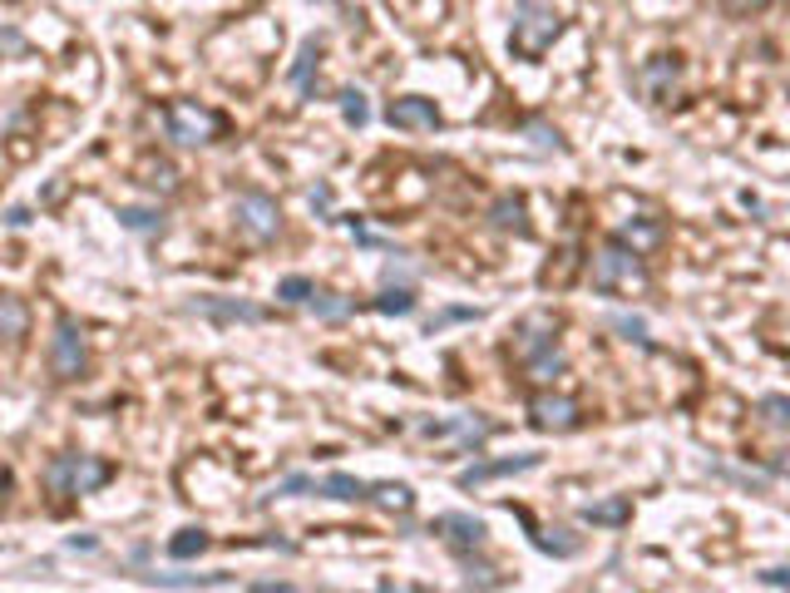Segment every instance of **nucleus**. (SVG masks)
I'll return each instance as SVG.
<instances>
[{
  "mask_svg": "<svg viewBox=\"0 0 790 593\" xmlns=\"http://www.w3.org/2000/svg\"><path fill=\"white\" fill-rule=\"evenodd\" d=\"M114 465L99 455H54L45 465V490L50 495H95L99 485H109Z\"/></svg>",
  "mask_w": 790,
  "mask_h": 593,
  "instance_id": "2",
  "label": "nucleus"
},
{
  "mask_svg": "<svg viewBox=\"0 0 790 593\" xmlns=\"http://www.w3.org/2000/svg\"><path fill=\"white\" fill-rule=\"evenodd\" d=\"M119 223L134 227V233H159L163 213H159V208H119Z\"/></svg>",
  "mask_w": 790,
  "mask_h": 593,
  "instance_id": "24",
  "label": "nucleus"
},
{
  "mask_svg": "<svg viewBox=\"0 0 790 593\" xmlns=\"http://www.w3.org/2000/svg\"><path fill=\"white\" fill-rule=\"evenodd\" d=\"M233 218H237V227H243L252 243H272V237L282 233V208H277V198H268V194H237V203H233Z\"/></svg>",
  "mask_w": 790,
  "mask_h": 593,
  "instance_id": "5",
  "label": "nucleus"
},
{
  "mask_svg": "<svg viewBox=\"0 0 790 593\" xmlns=\"http://www.w3.org/2000/svg\"><path fill=\"white\" fill-rule=\"evenodd\" d=\"M5 218H11V227H25V223H30V208H11Z\"/></svg>",
  "mask_w": 790,
  "mask_h": 593,
  "instance_id": "39",
  "label": "nucleus"
},
{
  "mask_svg": "<svg viewBox=\"0 0 790 593\" xmlns=\"http://www.w3.org/2000/svg\"><path fill=\"white\" fill-rule=\"evenodd\" d=\"M342 114L351 129H366V124H371V104H366L361 89H342Z\"/></svg>",
  "mask_w": 790,
  "mask_h": 593,
  "instance_id": "26",
  "label": "nucleus"
},
{
  "mask_svg": "<svg viewBox=\"0 0 790 593\" xmlns=\"http://www.w3.org/2000/svg\"><path fill=\"white\" fill-rule=\"evenodd\" d=\"M519 519H523V524H529V534H534V544H539V549H544V554H558V559H573V554L583 549V544H578L573 534H564V529H554V534H548V529H539L534 519L523 515V509H519Z\"/></svg>",
  "mask_w": 790,
  "mask_h": 593,
  "instance_id": "17",
  "label": "nucleus"
},
{
  "mask_svg": "<svg viewBox=\"0 0 790 593\" xmlns=\"http://www.w3.org/2000/svg\"><path fill=\"white\" fill-rule=\"evenodd\" d=\"M564 35V15L554 11V5H544V0H519L514 5V54L519 60H539V54L548 50V45Z\"/></svg>",
  "mask_w": 790,
  "mask_h": 593,
  "instance_id": "1",
  "label": "nucleus"
},
{
  "mask_svg": "<svg viewBox=\"0 0 790 593\" xmlns=\"http://www.w3.org/2000/svg\"><path fill=\"white\" fill-rule=\"evenodd\" d=\"M144 184H149V188H163V194H173V184H178V178H173L169 163H149V178H144Z\"/></svg>",
  "mask_w": 790,
  "mask_h": 593,
  "instance_id": "33",
  "label": "nucleus"
},
{
  "mask_svg": "<svg viewBox=\"0 0 790 593\" xmlns=\"http://www.w3.org/2000/svg\"><path fill=\"white\" fill-rule=\"evenodd\" d=\"M208 544H213V540H208L203 529H178V534L169 540V554H173V559H193V554H203Z\"/></svg>",
  "mask_w": 790,
  "mask_h": 593,
  "instance_id": "22",
  "label": "nucleus"
},
{
  "mask_svg": "<svg viewBox=\"0 0 790 593\" xmlns=\"http://www.w3.org/2000/svg\"><path fill=\"white\" fill-rule=\"evenodd\" d=\"M761 579H766V583H776V589H790V569H766V573H761Z\"/></svg>",
  "mask_w": 790,
  "mask_h": 593,
  "instance_id": "36",
  "label": "nucleus"
},
{
  "mask_svg": "<svg viewBox=\"0 0 790 593\" xmlns=\"http://www.w3.org/2000/svg\"><path fill=\"white\" fill-rule=\"evenodd\" d=\"M677 75H682V65H677V54H657L652 65H642L638 85H642V95H647L652 104H663V99H672Z\"/></svg>",
  "mask_w": 790,
  "mask_h": 593,
  "instance_id": "9",
  "label": "nucleus"
},
{
  "mask_svg": "<svg viewBox=\"0 0 790 593\" xmlns=\"http://www.w3.org/2000/svg\"><path fill=\"white\" fill-rule=\"evenodd\" d=\"M317 60H321V40H317V35H311V40L301 45L297 65H292V85H297V89H307V85H311V70H317Z\"/></svg>",
  "mask_w": 790,
  "mask_h": 593,
  "instance_id": "23",
  "label": "nucleus"
},
{
  "mask_svg": "<svg viewBox=\"0 0 790 593\" xmlns=\"http://www.w3.org/2000/svg\"><path fill=\"white\" fill-rule=\"evenodd\" d=\"M193 312H203V317H213V322H262V307H252V302H233V297H198L193 302Z\"/></svg>",
  "mask_w": 790,
  "mask_h": 593,
  "instance_id": "13",
  "label": "nucleus"
},
{
  "mask_svg": "<svg viewBox=\"0 0 790 593\" xmlns=\"http://www.w3.org/2000/svg\"><path fill=\"white\" fill-rule=\"evenodd\" d=\"M144 579L163 589H193V583H223V573H144Z\"/></svg>",
  "mask_w": 790,
  "mask_h": 593,
  "instance_id": "29",
  "label": "nucleus"
},
{
  "mask_svg": "<svg viewBox=\"0 0 790 593\" xmlns=\"http://www.w3.org/2000/svg\"><path fill=\"white\" fill-rule=\"evenodd\" d=\"M578 515H583L588 524H628V519H632V499L628 495H613V499H598V505H583Z\"/></svg>",
  "mask_w": 790,
  "mask_h": 593,
  "instance_id": "18",
  "label": "nucleus"
},
{
  "mask_svg": "<svg viewBox=\"0 0 790 593\" xmlns=\"http://www.w3.org/2000/svg\"><path fill=\"white\" fill-rule=\"evenodd\" d=\"M366 499H375L381 509H395V515H406V509L416 505L410 485H371V495H366Z\"/></svg>",
  "mask_w": 790,
  "mask_h": 593,
  "instance_id": "21",
  "label": "nucleus"
},
{
  "mask_svg": "<svg viewBox=\"0 0 790 593\" xmlns=\"http://www.w3.org/2000/svg\"><path fill=\"white\" fill-rule=\"evenodd\" d=\"M277 297H282V302H297L301 307V302H311V297H317V282L301 277V272H292V277L277 282Z\"/></svg>",
  "mask_w": 790,
  "mask_h": 593,
  "instance_id": "25",
  "label": "nucleus"
},
{
  "mask_svg": "<svg viewBox=\"0 0 790 593\" xmlns=\"http://www.w3.org/2000/svg\"><path fill=\"white\" fill-rule=\"evenodd\" d=\"M721 5H727V15H756L766 5H776V0H721Z\"/></svg>",
  "mask_w": 790,
  "mask_h": 593,
  "instance_id": "34",
  "label": "nucleus"
},
{
  "mask_svg": "<svg viewBox=\"0 0 790 593\" xmlns=\"http://www.w3.org/2000/svg\"><path fill=\"white\" fill-rule=\"evenodd\" d=\"M25 332H30V312H25V302L15 297V292H0V336H5V342H21Z\"/></svg>",
  "mask_w": 790,
  "mask_h": 593,
  "instance_id": "14",
  "label": "nucleus"
},
{
  "mask_svg": "<svg viewBox=\"0 0 790 593\" xmlns=\"http://www.w3.org/2000/svg\"><path fill=\"white\" fill-rule=\"evenodd\" d=\"M523 367H529V376H534V381H554L558 371H564V351H558V346H548V351H539L534 361H523Z\"/></svg>",
  "mask_w": 790,
  "mask_h": 593,
  "instance_id": "27",
  "label": "nucleus"
},
{
  "mask_svg": "<svg viewBox=\"0 0 790 593\" xmlns=\"http://www.w3.org/2000/svg\"><path fill=\"white\" fill-rule=\"evenodd\" d=\"M490 223L499 227V233H519V237H523V233H529V218H523V198H509V194H504L499 203L490 208Z\"/></svg>",
  "mask_w": 790,
  "mask_h": 593,
  "instance_id": "20",
  "label": "nucleus"
},
{
  "mask_svg": "<svg viewBox=\"0 0 790 593\" xmlns=\"http://www.w3.org/2000/svg\"><path fill=\"white\" fill-rule=\"evenodd\" d=\"M252 593H297L292 583H252Z\"/></svg>",
  "mask_w": 790,
  "mask_h": 593,
  "instance_id": "38",
  "label": "nucleus"
},
{
  "mask_svg": "<svg viewBox=\"0 0 790 593\" xmlns=\"http://www.w3.org/2000/svg\"><path fill=\"white\" fill-rule=\"evenodd\" d=\"M89 351H85V332H79L75 317H60L54 322V336H50V371L60 381H79V371H85Z\"/></svg>",
  "mask_w": 790,
  "mask_h": 593,
  "instance_id": "6",
  "label": "nucleus"
},
{
  "mask_svg": "<svg viewBox=\"0 0 790 593\" xmlns=\"http://www.w3.org/2000/svg\"><path fill=\"white\" fill-rule=\"evenodd\" d=\"M618 243H622V248H632V252L642 258V252H652L657 243H663V227L647 223V218H632V223L618 227Z\"/></svg>",
  "mask_w": 790,
  "mask_h": 593,
  "instance_id": "15",
  "label": "nucleus"
},
{
  "mask_svg": "<svg viewBox=\"0 0 790 593\" xmlns=\"http://www.w3.org/2000/svg\"><path fill=\"white\" fill-rule=\"evenodd\" d=\"M435 534H445V540L465 554V549H480V544L490 540V524H484V519H474V515H440L435 519Z\"/></svg>",
  "mask_w": 790,
  "mask_h": 593,
  "instance_id": "10",
  "label": "nucleus"
},
{
  "mask_svg": "<svg viewBox=\"0 0 790 593\" xmlns=\"http://www.w3.org/2000/svg\"><path fill=\"white\" fill-rule=\"evenodd\" d=\"M593 287L598 292H642L647 287V268H642L638 252L622 248L618 237H613L608 248L598 252V262H593Z\"/></svg>",
  "mask_w": 790,
  "mask_h": 593,
  "instance_id": "3",
  "label": "nucleus"
},
{
  "mask_svg": "<svg viewBox=\"0 0 790 593\" xmlns=\"http://www.w3.org/2000/svg\"><path fill=\"white\" fill-rule=\"evenodd\" d=\"M544 455H514V460H494V465H470V470H459V490H474L484 480H504V474H523V470H539Z\"/></svg>",
  "mask_w": 790,
  "mask_h": 593,
  "instance_id": "12",
  "label": "nucleus"
},
{
  "mask_svg": "<svg viewBox=\"0 0 790 593\" xmlns=\"http://www.w3.org/2000/svg\"><path fill=\"white\" fill-rule=\"evenodd\" d=\"M317 490H321L326 499H346V505H351V499H366V495H371V485H366V480H356V474H346V470H332Z\"/></svg>",
  "mask_w": 790,
  "mask_h": 593,
  "instance_id": "19",
  "label": "nucleus"
},
{
  "mask_svg": "<svg viewBox=\"0 0 790 593\" xmlns=\"http://www.w3.org/2000/svg\"><path fill=\"white\" fill-rule=\"evenodd\" d=\"M529 416H534L539 431H573L578 425V406L568 396H534L529 400Z\"/></svg>",
  "mask_w": 790,
  "mask_h": 593,
  "instance_id": "11",
  "label": "nucleus"
},
{
  "mask_svg": "<svg viewBox=\"0 0 790 593\" xmlns=\"http://www.w3.org/2000/svg\"><path fill=\"white\" fill-rule=\"evenodd\" d=\"M761 416H766V425H776V431H790V400L786 396H766L761 400Z\"/></svg>",
  "mask_w": 790,
  "mask_h": 593,
  "instance_id": "31",
  "label": "nucleus"
},
{
  "mask_svg": "<svg viewBox=\"0 0 790 593\" xmlns=\"http://www.w3.org/2000/svg\"><path fill=\"white\" fill-rule=\"evenodd\" d=\"M375 312H385V317H410V312H416V297H410V287L381 292V297H375Z\"/></svg>",
  "mask_w": 790,
  "mask_h": 593,
  "instance_id": "28",
  "label": "nucleus"
},
{
  "mask_svg": "<svg viewBox=\"0 0 790 593\" xmlns=\"http://www.w3.org/2000/svg\"><path fill=\"white\" fill-rule=\"evenodd\" d=\"M311 307H317V317H326V322H342V317H351V302H336L332 292H317V297H311Z\"/></svg>",
  "mask_w": 790,
  "mask_h": 593,
  "instance_id": "32",
  "label": "nucleus"
},
{
  "mask_svg": "<svg viewBox=\"0 0 790 593\" xmlns=\"http://www.w3.org/2000/svg\"><path fill=\"white\" fill-rule=\"evenodd\" d=\"M163 129H169V139L178 144V149H198V144H213L218 134H223V119H218L213 109L193 104V99H178V104H169V114H163Z\"/></svg>",
  "mask_w": 790,
  "mask_h": 593,
  "instance_id": "4",
  "label": "nucleus"
},
{
  "mask_svg": "<svg viewBox=\"0 0 790 593\" xmlns=\"http://www.w3.org/2000/svg\"><path fill=\"white\" fill-rule=\"evenodd\" d=\"M425 435H459L465 445H474V441H484L490 435V421H474V416H455V421H430V425H420Z\"/></svg>",
  "mask_w": 790,
  "mask_h": 593,
  "instance_id": "16",
  "label": "nucleus"
},
{
  "mask_svg": "<svg viewBox=\"0 0 790 593\" xmlns=\"http://www.w3.org/2000/svg\"><path fill=\"white\" fill-rule=\"evenodd\" d=\"M770 470H776V474H790V450H776V455H770Z\"/></svg>",
  "mask_w": 790,
  "mask_h": 593,
  "instance_id": "37",
  "label": "nucleus"
},
{
  "mask_svg": "<svg viewBox=\"0 0 790 593\" xmlns=\"http://www.w3.org/2000/svg\"><path fill=\"white\" fill-rule=\"evenodd\" d=\"M301 490H311L307 474H292V480H282V495H301Z\"/></svg>",
  "mask_w": 790,
  "mask_h": 593,
  "instance_id": "35",
  "label": "nucleus"
},
{
  "mask_svg": "<svg viewBox=\"0 0 790 593\" xmlns=\"http://www.w3.org/2000/svg\"><path fill=\"white\" fill-rule=\"evenodd\" d=\"M608 326L622 336V342L647 346V322H642V317H608Z\"/></svg>",
  "mask_w": 790,
  "mask_h": 593,
  "instance_id": "30",
  "label": "nucleus"
},
{
  "mask_svg": "<svg viewBox=\"0 0 790 593\" xmlns=\"http://www.w3.org/2000/svg\"><path fill=\"white\" fill-rule=\"evenodd\" d=\"M385 119H391L395 129H440V109H435V99H425V95L391 99Z\"/></svg>",
  "mask_w": 790,
  "mask_h": 593,
  "instance_id": "8",
  "label": "nucleus"
},
{
  "mask_svg": "<svg viewBox=\"0 0 790 593\" xmlns=\"http://www.w3.org/2000/svg\"><path fill=\"white\" fill-rule=\"evenodd\" d=\"M554 317H544V312H534V317H523L519 326H514V356L519 361H534L539 351H548V346H558L554 342Z\"/></svg>",
  "mask_w": 790,
  "mask_h": 593,
  "instance_id": "7",
  "label": "nucleus"
}]
</instances>
